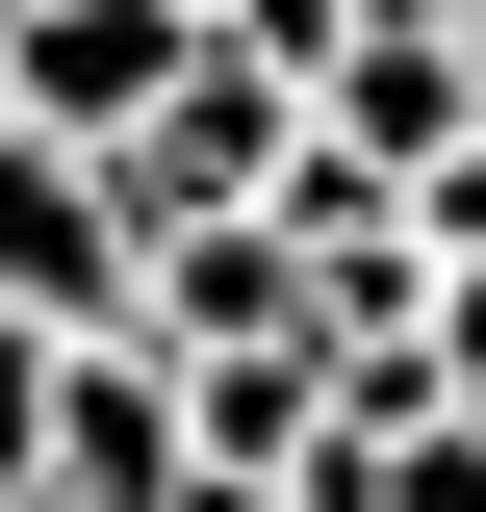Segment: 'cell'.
<instances>
[{
  "instance_id": "obj_1",
  "label": "cell",
  "mask_w": 486,
  "mask_h": 512,
  "mask_svg": "<svg viewBox=\"0 0 486 512\" xmlns=\"http://www.w3.org/2000/svg\"><path fill=\"white\" fill-rule=\"evenodd\" d=\"M0 308H52V333L154 308V231H128V180L77 154V128H0Z\"/></svg>"
},
{
  "instance_id": "obj_2",
  "label": "cell",
  "mask_w": 486,
  "mask_h": 512,
  "mask_svg": "<svg viewBox=\"0 0 486 512\" xmlns=\"http://www.w3.org/2000/svg\"><path fill=\"white\" fill-rule=\"evenodd\" d=\"M282 154H307V77L205 26V77H180V103H154V128H128L103 180H128V231H205V205H282Z\"/></svg>"
},
{
  "instance_id": "obj_3",
  "label": "cell",
  "mask_w": 486,
  "mask_h": 512,
  "mask_svg": "<svg viewBox=\"0 0 486 512\" xmlns=\"http://www.w3.org/2000/svg\"><path fill=\"white\" fill-rule=\"evenodd\" d=\"M180 77H205V0H26V26H0V103L77 128V154H128Z\"/></svg>"
},
{
  "instance_id": "obj_4",
  "label": "cell",
  "mask_w": 486,
  "mask_h": 512,
  "mask_svg": "<svg viewBox=\"0 0 486 512\" xmlns=\"http://www.w3.org/2000/svg\"><path fill=\"white\" fill-rule=\"evenodd\" d=\"M205 487V436H180V333L128 308V333H77L52 359V512H180Z\"/></svg>"
},
{
  "instance_id": "obj_5",
  "label": "cell",
  "mask_w": 486,
  "mask_h": 512,
  "mask_svg": "<svg viewBox=\"0 0 486 512\" xmlns=\"http://www.w3.org/2000/svg\"><path fill=\"white\" fill-rule=\"evenodd\" d=\"M307 128H359L384 180H435V154H461V128H486V26H435V0H384L359 52L307 77Z\"/></svg>"
},
{
  "instance_id": "obj_6",
  "label": "cell",
  "mask_w": 486,
  "mask_h": 512,
  "mask_svg": "<svg viewBox=\"0 0 486 512\" xmlns=\"http://www.w3.org/2000/svg\"><path fill=\"white\" fill-rule=\"evenodd\" d=\"M52 359H77L52 308H0V487H52Z\"/></svg>"
},
{
  "instance_id": "obj_7",
  "label": "cell",
  "mask_w": 486,
  "mask_h": 512,
  "mask_svg": "<svg viewBox=\"0 0 486 512\" xmlns=\"http://www.w3.org/2000/svg\"><path fill=\"white\" fill-rule=\"evenodd\" d=\"M410 231H435V256H486V128H461V154L410 180Z\"/></svg>"
},
{
  "instance_id": "obj_8",
  "label": "cell",
  "mask_w": 486,
  "mask_h": 512,
  "mask_svg": "<svg viewBox=\"0 0 486 512\" xmlns=\"http://www.w3.org/2000/svg\"><path fill=\"white\" fill-rule=\"evenodd\" d=\"M435 26H486V0H435Z\"/></svg>"
},
{
  "instance_id": "obj_9",
  "label": "cell",
  "mask_w": 486,
  "mask_h": 512,
  "mask_svg": "<svg viewBox=\"0 0 486 512\" xmlns=\"http://www.w3.org/2000/svg\"><path fill=\"white\" fill-rule=\"evenodd\" d=\"M0 512H52V487H0Z\"/></svg>"
},
{
  "instance_id": "obj_10",
  "label": "cell",
  "mask_w": 486,
  "mask_h": 512,
  "mask_svg": "<svg viewBox=\"0 0 486 512\" xmlns=\"http://www.w3.org/2000/svg\"><path fill=\"white\" fill-rule=\"evenodd\" d=\"M0 26H26V0H0Z\"/></svg>"
},
{
  "instance_id": "obj_11",
  "label": "cell",
  "mask_w": 486,
  "mask_h": 512,
  "mask_svg": "<svg viewBox=\"0 0 486 512\" xmlns=\"http://www.w3.org/2000/svg\"><path fill=\"white\" fill-rule=\"evenodd\" d=\"M205 26H231V0H205Z\"/></svg>"
},
{
  "instance_id": "obj_12",
  "label": "cell",
  "mask_w": 486,
  "mask_h": 512,
  "mask_svg": "<svg viewBox=\"0 0 486 512\" xmlns=\"http://www.w3.org/2000/svg\"><path fill=\"white\" fill-rule=\"evenodd\" d=\"M0 128H26V103H0Z\"/></svg>"
}]
</instances>
